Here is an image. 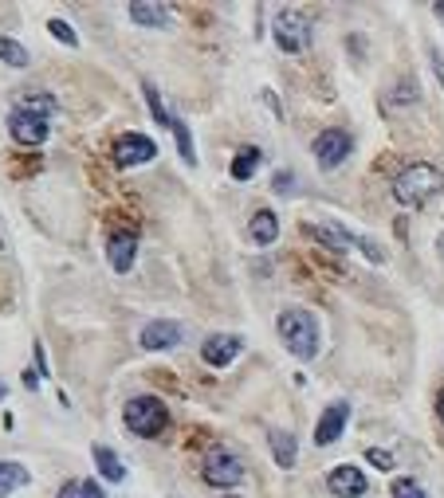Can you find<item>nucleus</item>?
I'll return each mask as SVG.
<instances>
[{
  "mask_svg": "<svg viewBox=\"0 0 444 498\" xmlns=\"http://www.w3.org/2000/svg\"><path fill=\"white\" fill-rule=\"evenodd\" d=\"M440 188H444L440 169L417 162V165H409V169L398 173V181H393V201H398L401 208H425Z\"/></svg>",
  "mask_w": 444,
  "mask_h": 498,
  "instance_id": "1",
  "label": "nucleus"
},
{
  "mask_svg": "<svg viewBox=\"0 0 444 498\" xmlns=\"http://www.w3.org/2000/svg\"><path fill=\"white\" fill-rule=\"evenodd\" d=\"M275 330H280L283 345H288L299 361H311V357L319 353V322H314V314L303 311V306H288V311L280 314V322H275Z\"/></svg>",
  "mask_w": 444,
  "mask_h": 498,
  "instance_id": "2",
  "label": "nucleus"
},
{
  "mask_svg": "<svg viewBox=\"0 0 444 498\" xmlns=\"http://www.w3.org/2000/svg\"><path fill=\"white\" fill-rule=\"evenodd\" d=\"M122 420L130 427L134 436H162L165 424H170V412H165V404L157 401V396H134V401H126L122 408Z\"/></svg>",
  "mask_w": 444,
  "mask_h": 498,
  "instance_id": "3",
  "label": "nucleus"
},
{
  "mask_svg": "<svg viewBox=\"0 0 444 498\" xmlns=\"http://www.w3.org/2000/svg\"><path fill=\"white\" fill-rule=\"evenodd\" d=\"M272 36H275V47L288 55H303L311 47V24L299 8H280L275 24H272Z\"/></svg>",
  "mask_w": 444,
  "mask_h": 498,
  "instance_id": "4",
  "label": "nucleus"
},
{
  "mask_svg": "<svg viewBox=\"0 0 444 498\" xmlns=\"http://www.w3.org/2000/svg\"><path fill=\"white\" fill-rule=\"evenodd\" d=\"M205 483L221 486V491H232V486L244 483V460L229 447H213L209 460H205Z\"/></svg>",
  "mask_w": 444,
  "mask_h": 498,
  "instance_id": "5",
  "label": "nucleus"
},
{
  "mask_svg": "<svg viewBox=\"0 0 444 498\" xmlns=\"http://www.w3.org/2000/svg\"><path fill=\"white\" fill-rule=\"evenodd\" d=\"M311 154H314V162H319V169L331 173V169H339L354 154V137L347 134V129H323V134L314 137Z\"/></svg>",
  "mask_w": 444,
  "mask_h": 498,
  "instance_id": "6",
  "label": "nucleus"
},
{
  "mask_svg": "<svg viewBox=\"0 0 444 498\" xmlns=\"http://www.w3.org/2000/svg\"><path fill=\"white\" fill-rule=\"evenodd\" d=\"M157 157V142H150L146 134H122L114 142V162L118 169H134V165H146Z\"/></svg>",
  "mask_w": 444,
  "mask_h": 498,
  "instance_id": "7",
  "label": "nucleus"
},
{
  "mask_svg": "<svg viewBox=\"0 0 444 498\" xmlns=\"http://www.w3.org/2000/svg\"><path fill=\"white\" fill-rule=\"evenodd\" d=\"M8 134H13L16 145H44L47 134H52V126H47V118L13 111V114H8Z\"/></svg>",
  "mask_w": 444,
  "mask_h": 498,
  "instance_id": "8",
  "label": "nucleus"
},
{
  "mask_svg": "<svg viewBox=\"0 0 444 498\" xmlns=\"http://www.w3.org/2000/svg\"><path fill=\"white\" fill-rule=\"evenodd\" d=\"M366 475H362V467H354V463H339L334 471L327 475V491L334 498H362L366 494Z\"/></svg>",
  "mask_w": 444,
  "mask_h": 498,
  "instance_id": "9",
  "label": "nucleus"
},
{
  "mask_svg": "<svg viewBox=\"0 0 444 498\" xmlns=\"http://www.w3.org/2000/svg\"><path fill=\"white\" fill-rule=\"evenodd\" d=\"M138 342H142V350H150V353L173 350V345L181 342V326L170 322V318H154V322H146V326H142Z\"/></svg>",
  "mask_w": 444,
  "mask_h": 498,
  "instance_id": "10",
  "label": "nucleus"
},
{
  "mask_svg": "<svg viewBox=\"0 0 444 498\" xmlns=\"http://www.w3.org/2000/svg\"><path fill=\"white\" fill-rule=\"evenodd\" d=\"M240 350H244V342L236 334H213V337H205L201 357H205V365H213V369H224V365H232L236 357H240Z\"/></svg>",
  "mask_w": 444,
  "mask_h": 498,
  "instance_id": "11",
  "label": "nucleus"
},
{
  "mask_svg": "<svg viewBox=\"0 0 444 498\" xmlns=\"http://www.w3.org/2000/svg\"><path fill=\"white\" fill-rule=\"evenodd\" d=\"M347 420H350V404H347V401L327 404V412L319 416V427H314V444H319V447H331V444L342 436Z\"/></svg>",
  "mask_w": 444,
  "mask_h": 498,
  "instance_id": "12",
  "label": "nucleus"
},
{
  "mask_svg": "<svg viewBox=\"0 0 444 498\" xmlns=\"http://www.w3.org/2000/svg\"><path fill=\"white\" fill-rule=\"evenodd\" d=\"M134 255H138V240L130 232H118L111 236V244H106V259H111V267L118 275H126L134 267Z\"/></svg>",
  "mask_w": 444,
  "mask_h": 498,
  "instance_id": "13",
  "label": "nucleus"
},
{
  "mask_svg": "<svg viewBox=\"0 0 444 498\" xmlns=\"http://www.w3.org/2000/svg\"><path fill=\"white\" fill-rule=\"evenodd\" d=\"M248 236H252V244H275V236H280V216H275L272 208H260L248 220Z\"/></svg>",
  "mask_w": 444,
  "mask_h": 498,
  "instance_id": "14",
  "label": "nucleus"
},
{
  "mask_svg": "<svg viewBox=\"0 0 444 498\" xmlns=\"http://www.w3.org/2000/svg\"><path fill=\"white\" fill-rule=\"evenodd\" d=\"M32 483V475H28L24 463H13V460H0V498H8L13 491Z\"/></svg>",
  "mask_w": 444,
  "mask_h": 498,
  "instance_id": "15",
  "label": "nucleus"
},
{
  "mask_svg": "<svg viewBox=\"0 0 444 498\" xmlns=\"http://www.w3.org/2000/svg\"><path fill=\"white\" fill-rule=\"evenodd\" d=\"M16 111H20V114L47 118V122H52L59 106H55V98H52V95H39V91H36V95H20V98H16Z\"/></svg>",
  "mask_w": 444,
  "mask_h": 498,
  "instance_id": "16",
  "label": "nucleus"
},
{
  "mask_svg": "<svg viewBox=\"0 0 444 498\" xmlns=\"http://www.w3.org/2000/svg\"><path fill=\"white\" fill-rule=\"evenodd\" d=\"M130 20L142 28H170V8L165 4H130Z\"/></svg>",
  "mask_w": 444,
  "mask_h": 498,
  "instance_id": "17",
  "label": "nucleus"
},
{
  "mask_svg": "<svg viewBox=\"0 0 444 498\" xmlns=\"http://www.w3.org/2000/svg\"><path fill=\"white\" fill-rule=\"evenodd\" d=\"M260 149L248 145V149H240V154L232 157V165H229V173H232V181H252V173L260 169Z\"/></svg>",
  "mask_w": 444,
  "mask_h": 498,
  "instance_id": "18",
  "label": "nucleus"
},
{
  "mask_svg": "<svg viewBox=\"0 0 444 498\" xmlns=\"http://www.w3.org/2000/svg\"><path fill=\"white\" fill-rule=\"evenodd\" d=\"M95 463H98V471H103V479H111V483H122L126 479V467H122V460H118L111 447L95 444Z\"/></svg>",
  "mask_w": 444,
  "mask_h": 498,
  "instance_id": "19",
  "label": "nucleus"
},
{
  "mask_svg": "<svg viewBox=\"0 0 444 498\" xmlns=\"http://www.w3.org/2000/svg\"><path fill=\"white\" fill-rule=\"evenodd\" d=\"M272 455L280 467H295V455H299V444H295L291 432H272Z\"/></svg>",
  "mask_w": 444,
  "mask_h": 498,
  "instance_id": "20",
  "label": "nucleus"
},
{
  "mask_svg": "<svg viewBox=\"0 0 444 498\" xmlns=\"http://www.w3.org/2000/svg\"><path fill=\"white\" fill-rule=\"evenodd\" d=\"M0 59H4L8 67H28L32 59H28V47L16 44L13 36H0Z\"/></svg>",
  "mask_w": 444,
  "mask_h": 498,
  "instance_id": "21",
  "label": "nucleus"
},
{
  "mask_svg": "<svg viewBox=\"0 0 444 498\" xmlns=\"http://www.w3.org/2000/svg\"><path fill=\"white\" fill-rule=\"evenodd\" d=\"M59 498H106V494H103V486L91 483V479H71V483L59 486Z\"/></svg>",
  "mask_w": 444,
  "mask_h": 498,
  "instance_id": "22",
  "label": "nucleus"
},
{
  "mask_svg": "<svg viewBox=\"0 0 444 498\" xmlns=\"http://www.w3.org/2000/svg\"><path fill=\"white\" fill-rule=\"evenodd\" d=\"M173 137H177V149H181V157H185V165H197V154H193V134H189V126L181 122V118H173Z\"/></svg>",
  "mask_w": 444,
  "mask_h": 498,
  "instance_id": "23",
  "label": "nucleus"
},
{
  "mask_svg": "<svg viewBox=\"0 0 444 498\" xmlns=\"http://www.w3.org/2000/svg\"><path fill=\"white\" fill-rule=\"evenodd\" d=\"M146 106H150V114H154L157 126H173V118H170V111H165L162 95H157V87H150V83H146Z\"/></svg>",
  "mask_w": 444,
  "mask_h": 498,
  "instance_id": "24",
  "label": "nucleus"
},
{
  "mask_svg": "<svg viewBox=\"0 0 444 498\" xmlns=\"http://www.w3.org/2000/svg\"><path fill=\"white\" fill-rule=\"evenodd\" d=\"M390 498H425V491H421L417 479H393Z\"/></svg>",
  "mask_w": 444,
  "mask_h": 498,
  "instance_id": "25",
  "label": "nucleus"
},
{
  "mask_svg": "<svg viewBox=\"0 0 444 498\" xmlns=\"http://www.w3.org/2000/svg\"><path fill=\"white\" fill-rule=\"evenodd\" d=\"M47 32H52L59 44H67V47H79V36L71 32V24L67 20H47Z\"/></svg>",
  "mask_w": 444,
  "mask_h": 498,
  "instance_id": "26",
  "label": "nucleus"
},
{
  "mask_svg": "<svg viewBox=\"0 0 444 498\" xmlns=\"http://www.w3.org/2000/svg\"><path fill=\"white\" fill-rule=\"evenodd\" d=\"M366 460L378 467V471H393V455L381 452V447H366Z\"/></svg>",
  "mask_w": 444,
  "mask_h": 498,
  "instance_id": "27",
  "label": "nucleus"
},
{
  "mask_svg": "<svg viewBox=\"0 0 444 498\" xmlns=\"http://www.w3.org/2000/svg\"><path fill=\"white\" fill-rule=\"evenodd\" d=\"M432 71H437L440 87H444V55H440V52H432Z\"/></svg>",
  "mask_w": 444,
  "mask_h": 498,
  "instance_id": "28",
  "label": "nucleus"
},
{
  "mask_svg": "<svg viewBox=\"0 0 444 498\" xmlns=\"http://www.w3.org/2000/svg\"><path fill=\"white\" fill-rule=\"evenodd\" d=\"M275 188H280V193H291V173H280V177H275Z\"/></svg>",
  "mask_w": 444,
  "mask_h": 498,
  "instance_id": "29",
  "label": "nucleus"
},
{
  "mask_svg": "<svg viewBox=\"0 0 444 498\" xmlns=\"http://www.w3.org/2000/svg\"><path fill=\"white\" fill-rule=\"evenodd\" d=\"M437 416H440V420H444V388H440V393H437Z\"/></svg>",
  "mask_w": 444,
  "mask_h": 498,
  "instance_id": "30",
  "label": "nucleus"
},
{
  "mask_svg": "<svg viewBox=\"0 0 444 498\" xmlns=\"http://www.w3.org/2000/svg\"><path fill=\"white\" fill-rule=\"evenodd\" d=\"M432 12H437V16H444V4H432Z\"/></svg>",
  "mask_w": 444,
  "mask_h": 498,
  "instance_id": "31",
  "label": "nucleus"
},
{
  "mask_svg": "<svg viewBox=\"0 0 444 498\" xmlns=\"http://www.w3.org/2000/svg\"><path fill=\"white\" fill-rule=\"evenodd\" d=\"M4 393H8V388H4V381H0V401H4Z\"/></svg>",
  "mask_w": 444,
  "mask_h": 498,
  "instance_id": "32",
  "label": "nucleus"
},
{
  "mask_svg": "<svg viewBox=\"0 0 444 498\" xmlns=\"http://www.w3.org/2000/svg\"><path fill=\"white\" fill-rule=\"evenodd\" d=\"M440 255H444V236H440Z\"/></svg>",
  "mask_w": 444,
  "mask_h": 498,
  "instance_id": "33",
  "label": "nucleus"
},
{
  "mask_svg": "<svg viewBox=\"0 0 444 498\" xmlns=\"http://www.w3.org/2000/svg\"><path fill=\"white\" fill-rule=\"evenodd\" d=\"M0 247H4V240H0Z\"/></svg>",
  "mask_w": 444,
  "mask_h": 498,
  "instance_id": "34",
  "label": "nucleus"
}]
</instances>
